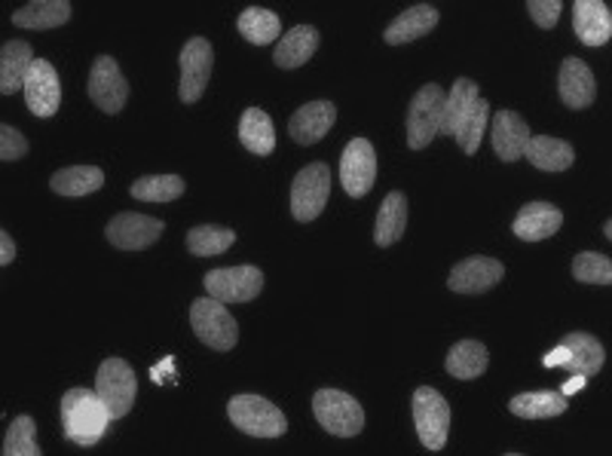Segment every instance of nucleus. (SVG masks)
<instances>
[{
  "label": "nucleus",
  "mask_w": 612,
  "mask_h": 456,
  "mask_svg": "<svg viewBox=\"0 0 612 456\" xmlns=\"http://www.w3.org/2000/svg\"><path fill=\"white\" fill-rule=\"evenodd\" d=\"M111 420V410L98 398L96 390L74 386L62 395V429L68 441L81 447H93L108 432Z\"/></svg>",
  "instance_id": "obj_1"
},
{
  "label": "nucleus",
  "mask_w": 612,
  "mask_h": 456,
  "mask_svg": "<svg viewBox=\"0 0 612 456\" xmlns=\"http://www.w3.org/2000/svg\"><path fill=\"white\" fill-rule=\"evenodd\" d=\"M227 414L240 432L255 435V439H282L289 432L285 414L260 395H233L227 402Z\"/></svg>",
  "instance_id": "obj_2"
},
{
  "label": "nucleus",
  "mask_w": 612,
  "mask_h": 456,
  "mask_svg": "<svg viewBox=\"0 0 612 456\" xmlns=\"http://www.w3.org/2000/svg\"><path fill=\"white\" fill-rule=\"evenodd\" d=\"M444 104H448V93L438 83H426L414 96L407 108V147L411 150H423L436 141V135H441Z\"/></svg>",
  "instance_id": "obj_3"
},
{
  "label": "nucleus",
  "mask_w": 612,
  "mask_h": 456,
  "mask_svg": "<svg viewBox=\"0 0 612 456\" xmlns=\"http://www.w3.org/2000/svg\"><path fill=\"white\" fill-rule=\"evenodd\" d=\"M191 325L199 341L206 343L215 353H230L240 343V325L230 316L227 304L215 297H199L191 307Z\"/></svg>",
  "instance_id": "obj_4"
},
{
  "label": "nucleus",
  "mask_w": 612,
  "mask_h": 456,
  "mask_svg": "<svg viewBox=\"0 0 612 456\" xmlns=\"http://www.w3.org/2000/svg\"><path fill=\"white\" fill-rule=\"evenodd\" d=\"M313 414L325 432L338 439H355L365 429V410L350 392L319 390L313 395Z\"/></svg>",
  "instance_id": "obj_5"
},
{
  "label": "nucleus",
  "mask_w": 612,
  "mask_h": 456,
  "mask_svg": "<svg viewBox=\"0 0 612 456\" xmlns=\"http://www.w3.org/2000/svg\"><path fill=\"white\" fill-rule=\"evenodd\" d=\"M414 423L417 435L426 451H444L448 435H451V405L444 402V395L432 386H419L414 392Z\"/></svg>",
  "instance_id": "obj_6"
},
{
  "label": "nucleus",
  "mask_w": 612,
  "mask_h": 456,
  "mask_svg": "<svg viewBox=\"0 0 612 456\" xmlns=\"http://www.w3.org/2000/svg\"><path fill=\"white\" fill-rule=\"evenodd\" d=\"M206 292L221 304H252L264 292V273L252 263L242 267H218L203 276Z\"/></svg>",
  "instance_id": "obj_7"
},
{
  "label": "nucleus",
  "mask_w": 612,
  "mask_h": 456,
  "mask_svg": "<svg viewBox=\"0 0 612 456\" xmlns=\"http://www.w3.org/2000/svg\"><path fill=\"white\" fill-rule=\"evenodd\" d=\"M331 196V169L325 163H309L297 172L291 184V214L297 221H316Z\"/></svg>",
  "instance_id": "obj_8"
},
{
  "label": "nucleus",
  "mask_w": 612,
  "mask_h": 456,
  "mask_svg": "<svg viewBox=\"0 0 612 456\" xmlns=\"http://www.w3.org/2000/svg\"><path fill=\"white\" fill-rule=\"evenodd\" d=\"M96 392L98 398L108 405L113 420L126 417L135 405V395H138V380L132 371L130 361L123 359H105L96 374Z\"/></svg>",
  "instance_id": "obj_9"
},
{
  "label": "nucleus",
  "mask_w": 612,
  "mask_h": 456,
  "mask_svg": "<svg viewBox=\"0 0 612 456\" xmlns=\"http://www.w3.org/2000/svg\"><path fill=\"white\" fill-rule=\"evenodd\" d=\"M181 86H178V96L184 104H196L206 86L211 81V65H215V49L206 37H191L184 47H181Z\"/></svg>",
  "instance_id": "obj_10"
},
{
  "label": "nucleus",
  "mask_w": 612,
  "mask_h": 456,
  "mask_svg": "<svg viewBox=\"0 0 612 456\" xmlns=\"http://www.w3.org/2000/svg\"><path fill=\"white\" fill-rule=\"evenodd\" d=\"M374 181H377V153L368 138H353L343 157H340V184L343 190L362 199V196L371 194Z\"/></svg>",
  "instance_id": "obj_11"
},
{
  "label": "nucleus",
  "mask_w": 612,
  "mask_h": 456,
  "mask_svg": "<svg viewBox=\"0 0 612 456\" xmlns=\"http://www.w3.org/2000/svg\"><path fill=\"white\" fill-rule=\"evenodd\" d=\"M89 98L96 101L98 111L120 114L130 98V83L120 74V65L111 56H98L89 67Z\"/></svg>",
  "instance_id": "obj_12"
},
{
  "label": "nucleus",
  "mask_w": 612,
  "mask_h": 456,
  "mask_svg": "<svg viewBox=\"0 0 612 456\" xmlns=\"http://www.w3.org/2000/svg\"><path fill=\"white\" fill-rule=\"evenodd\" d=\"M162 230H166V224L160 218H150V214L142 212H120L117 218H111L105 236L120 251H145L160 239Z\"/></svg>",
  "instance_id": "obj_13"
},
{
  "label": "nucleus",
  "mask_w": 612,
  "mask_h": 456,
  "mask_svg": "<svg viewBox=\"0 0 612 456\" xmlns=\"http://www.w3.org/2000/svg\"><path fill=\"white\" fill-rule=\"evenodd\" d=\"M25 101L34 116H52L62 108V81L52 62L34 59L28 81H25Z\"/></svg>",
  "instance_id": "obj_14"
},
{
  "label": "nucleus",
  "mask_w": 612,
  "mask_h": 456,
  "mask_svg": "<svg viewBox=\"0 0 612 456\" xmlns=\"http://www.w3.org/2000/svg\"><path fill=\"white\" fill-rule=\"evenodd\" d=\"M505 276V267L497 258H466L451 270L448 288L456 294H484Z\"/></svg>",
  "instance_id": "obj_15"
},
{
  "label": "nucleus",
  "mask_w": 612,
  "mask_h": 456,
  "mask_svg": "<svg viewBox=\"0 0 612 456\" xmlns=\"http://www.w3.org/2000/svg\"><path fill=\"white\" fill-rule=\"evenodd\" d=\"M490 138L502 163H515L524 157V147L530 141V126L515 111H497L490 116Z\"/></svg>",
  "instance_id": "obj_16"
},
{
  "label": "nucleus",
  "mask_w": 612,
  "mask_h": 456,
  "mask_svg": "<svg viewBox=\"0 0 612 456\" xmlns=\"http://www.w3.org/2000/svg\"><path fill=\"white\" fill-rule=\"evenodd\" d=\"M334 120H338V108L331 101H309L304 108H297L289 120L291 138L297 145H316L322 141L328 132L334 130Z\"/></svg>",
  "instance_id": "obj_17"
},
{
  "label": "nucleus",
  "mask_w": 612,
  "mask_h": 456,
  "mask_svg": "<svg viewBox=\"0 0 612 456\" xmlns=\"http://www.w3.org/2000/svg\"><path fill=\"white\" fill-rule=\"evenodd\" d=\"M558 93H561V101H564L566 108H573V111L591 108V101L597 96V83L591 67L585 65L579 56L564 59L561 74H558Z\"/></svg>",
  "instance_id": "obj_18"
},
{
  "label": "nucleus",
  "mask_w": 612,
  "mask_h": 456,
  "mask_svg": "<svg viewBox=\"0 0 612 456\" xmlns=\"http://www.w3.org/2000/svg\"><path fill=\"white\" fill-rule=\"evenodd\" d=\"M573 32L585 47H603L612 37V13L603 0H576Z\"/></svg>",
  "instance_id": "obj_19"
},
{
  "label": "nucleus",
  "mask_w": 612,
  "mask_h": 456,
  "mask_svg": "<svg viewBox=\"0 0 612 456\" xmlns=\"http://www.w3.org/2000/svg\"><path fill=\"white\" fill-rule=\"evenodd\" d=\"M564 224V212L551 202H527L521 212L515 214V230L517 239L524 243H542L548 236H554Z\"/></svg>",
  "instance_id": "obj_20"
},
{
  "label": "nucleus",
  "mask_w": 612,
  "mask_h": 456,
  "mask_svg": "<svg viewBox=\"0 0 612 456\" xmlns=\"http://www.w3.org/2000/svg\"><path fill=\"white\" fill-rule=\"evenodd\" d=\"M34 65V52L28 40H7L0 49V93L13 96L25 89L28 71Z\"/></svg>",
  "instance_id": "obj_21"
},
{
  "label": "nucleus",
  "mask_w": 612,
  "mask_h": 456,
  "mask_svg": "<svg viewBox=\"0 0 612 456\" xmlns=\"http://www.w3.org/2000/svg\"><path fill=\"white\" fill-rule=\"evenodd\" d=\"M524 157L530 160L539 172H566L573 160H576V150L564 138H551V135H530V141L524 147Z\"/></svg>",
  "instance_id": "obj_22"
},
{
  "label": "nucleus",
  "mask_w": 612,
  "mask_h": 456,
  "mask_svg": "<svg viewBox=\"0 0 612 456\" xmlns=\"http://www.w3.org/2000/svg\"><path fill=\"white\" fill-rule=\"evenodd\" d=\"M438 25V10L432 3H417L411 10H404L402 16L395 19L383 32V40L389 47H402V44H411L417 40L423 34H429Z\"/></svg>",
  "instance_id": "obj_23"
},
{
  "label": "nucleus",
  "mask_w": 612,
  "mask_h": 456,
  "mask_svg": "<svg viewBox=\"0 0 612 456\" xmlns=\"http://www.w3.org/2000/svg\"><path fill=\"white\" fill-rule=\"evenodd\" d=\"M561 343H564L566 353H570V361L564 365L566 374L591 377L597 374V371L603 368V361H607V353H603V346H600V341H597L595 334L573 331V334H566Z\"/></svg>",
  "instance_id": "obj_24"
},
{
  "label": "nucleus",
  "mask_w": 612,
  "mask_h": 456,
  "mask_svg": "<svg viewBox=\"0 0 612 456\" xmlns=\"http://www.w3.org/2000/svg\"><path fill=\"white\" fill-rule=\"evenodd\" d=\"M316 49H319V32L313 25H297L289 34H282V40L273 52V62L291 71V67L306 65L316 56Z\"/></svg>",
  "instance_id": "obj_25"
},
{
  "label": "nucleus",
  "mask_w": 612,
  "mask_h": 456,
  "mask_svg": "<svg viewBox=\"0 0 612 456\" xmlns=\"http://www.w3.org/2000/svg\"><path fill=\"white\" fill-rule=\"evenodd\" d=\"M68 19H71L68 0H34L13 13V25L28 32H47V28H62Z\"/></svg>",
  "instance_id": "obj_26"
},
{
  "label": "nucleus",
  "mask_w": 612,
  "mask_h": 456,
  "mask_svg": "<svg viewBox=\"0 0 612 456\" xmlns=\"http://www.w3.org/2000/svg\"><path fill=\"white\" fill-rule=\"evenodd\" d=\"M570 408L564 392L551 390H536V392H521L509 402V410L521 417V420H551V417H561Z\"/></svg>",
  "instance_id": "obj_27"
},
{
  "label": "nucleus",
  "mask_w": 612,
  "mask_h": 456,
  "mask_svg": "<svg viewBox=\"0 0 612 456\" xmlns=\"http://www.w3.org/2000/svg\"><path fill=\"white\" fill-rule=\"evenodd\" d=\"M240 141L255 157H270L276 147V130L270 114L260 108H245V114L240 116Z\"/></svg>",
  "instance_id": "obj_28"
},
{
  "label": "nucleus",
  "mask_w": 612,
  "mask_h": 456,
  "mask_svg": "<svg viewBox=\"0 0 612 456\" xmlns=\"http://www.w3.org/2000/svg\"><path fill=\"white\" fill-rule=\"evenodd\" d=\"M404 230H407V199H404L402 190H392V194L383 199L380 214H377L374 243L380 245V248H389V245H395L402 239Z\"/></svg>",
  "instance_id": "obj_29"
},
{
  "label": "nucleus",
  "mask_w": 612,
  "mask_h": 456,
  "mask_svg": "<svg viewBox=\"0 0 612 456\" xmlns=\"http://www.w3.org/2000/svg\"><path fill=\"white\" fill-rule=\"evenodd\" d=\"M487 361H490V353H487L484 343L460 341L451 346V353L444 359V368L456 380H478L487 371Z\"/></svg>",
  "instance_id": "obj_30"
},
{
  "label": "nucleus",
  "mask_w": 612,
  "mask_h": 456,
  "mask_svg": "<svg viewBox=\"0 0 612 456\" xmlns=\"http://www.w3.org/2000/svg\"><path fill=\"white\" fill-rule=\"evenodd\" d=\"M101 184H105V172L98 165H68L49 181V187L59 196H89L101 190Z\"/></svg>",
  "instance_id": "obj_31"
},
{
  "label": "nucleus",
  "mask_w": 612,
  "mask_h": 456,
  "mask_svg": "<svg viewBox=\"0 0 612 456\" xmlns=\"http://www.w3.org/2000/svg\"><path fill=\"white\" fill-rule=\"evenodd\" d=\"M236 28H240V34L248 44L267 47V44H273L276 37L282 34V19L276 16L273 10L248 7V10H242L240 19H236Z\"/></svg>",
  "instance_id": "obj_32"
},
{
  "label": "nucleus",
  "mask_w": 612,
  "mask_h": 456,
  "mask_svg": "<svg viewBox=\"0 0 612 456\" xmlns=\"http://www.w3.org/2000/svg\"><path fill=\"white\" fill-rule=\"evenodd\" d=\"M481 98L478 93V83L468 81V77H460V81H453V89L448 93V104H444V123H441V135H456L460 130V123L466 120L468 111H472V104Z\"/></svg>",
  "instance_id": "obj_33"
},
{
  "label": "nucleus",
  "mask_w": 612,
  "mask_h": 456,
  "mask_svg": "<svg viewBox=\"0 0 612 456\" xmlns=\"http://www.w3.org/2000/svg\"><path fill=\"white\" fill-rule=\"evenodd\" d=\"M233 243H236V233L218 224H199L187 233V251L196 258H218Z\"/></svg>",
  "instance_id": "obj_34"
},
{
  "label": "nucleus",
  "mask_w": 612,
  "mask_h": 456,
  "mask_svg": "<svg viewBox=\"0 0 612 456\" xmlns=\"http://www.w3.org/2000/svg\"><path fill=\"white\" fill-rule=\"evenodd\" d=\"M130 194L142 202H175L184 196V178L178 175H145L130 187Z\"/></svg>",
  "instance_id": "obj_35"
},
{
  "label": "nucleus",
  "mask_w": 612,
  "mask_h": 456,
  "mask_svg": "<svg viewBox=\"0 0 612 456\" xmlns=\"http://www.w3.org/2000/svg\"><path fill=\"white\" fill-rule=\"evenodd\" d=\"M487 123H490V104H487V98H478V101L472 104V111H468L466 120L460 123L456 135H453L456 145L463 147V153H468V157L478 153L484 132H487Z\"/></svg>",
  "instance_id": "obj_36"
},
{
  "label": "nucleus",
  "mask_w": 612,
  "mask_h": 456,
  "mask_svg": "<svg viewBox=\"0 0 612 456\" xmlns=\"http://www.w3.org/2000/svg\"><path fill=\"white\" fill-rule=\"evenodd\" d=\"M34 420L28 414L16 417L10 429H7V439H3V454L7 456H40L37 439H34Z\"/></svg>",
  "instance_id": "obj_37"
},
{
  "label": "nucleus",
  "mask_w": 612,
  "mask_h": 456,
  "mask_svg": "<svg viewBox=\"0 0 612 456\" xmlns=\"http://www.w3.org/2000/svg\"><path fill=\"white\" fill-rule=\"evenodd\" d=\"M573 279L585 282V285H610L612 261L607 255H597V251H582L573 261Z\"/></svg>",
  "instance_id": "obj_38"
},
{
  "label": "nucleus",
  "mask_w": 612,
  "mask_h": 456,
  "mask_svg": "<svg viewBox=\"0 0 612 456\" xmlns=\"http://www.w3.org/2000/svg\"><path fill=\"white\" fill-rule=\"evenodd\" d=\"M28 153V138L19 130H13L10 123L0 126V160L13 163V160H22Z\"/></svg>",
  "instance_id": "obj_39"
},
{
  "label": "nucleus",
  "mask_w": 612,
  "mask_h": 456,
  "mask_svg": "<svg viewBox=\"0 0 612 456\" xmlns=\"http://www.w3.org/2000/svg\"><path fill=\"white\" fill-rule=\"evenodd\" d=\"M561 10H564L561 0H527V13H530L533 22H536L539 28H546V32H551V28L558 25Z\"/></svg>",
  "instance_id": "obj_40"
},
{
  "label": "nucleus",
  "mask_w": 612,
  "mask_h": 456,
  "mask_svg": "<svg viewBox=\"0 0 612 456\" xmlns=\"http://www.w3.org/2000/svg\"><path fill=\"white\" fill-rule=\"evenodd\" d=\"M13 258H16V245H13V236L3 230V233H0V267H10Z\"/></svg>",
  "instance_id": "obj_41"
},
{
  "label": "nucleus",
  "mask_w": 612,
  "mask_h": 456,
  "mask_svg": "<svg viewBox=\"0 0 612 456\" xmlns=\"http://www.w3.org/2000/svg\"><path fill=\"white\" fill-rule=\"evenodd\" d=\"M566 361H570V353H566L564 343H558V349H554V353H548L546 359H542V365H546V368H564Z\"/></svg>",
  "instance_id": "obj_42"
},
{
  "label": "nucleus",
  "mask_w": 612,
  "mask_h": 456,
  "mask_svg": "<svg viewBox=\"0 0 612 456\" xmlns=\"http://www.w3.org/2000/svg\"><path fill=\"white\" fill-rule=\"evenodd\" d=\"M582 386H585V377H582V374H573V380H566L564 395H573V392H579Z\"/></svg>",
  "instance_id": "obj_43"
},
{
  "label": "nucleus",
  "mask_w": 612,
  "mask_h": 456,
  "mask_svg": "<svg viewBox=\"0 0 612 456\" xmlns=\"http://www.w3.org/2000/svg\"><path fill=\"white\" fill-rule=\"evenodd\" d=\"M603 233H607V239H612V221H607V224H603Z\"/></svg>",
  "instance_id": "obj_44"
}]
</instances>
